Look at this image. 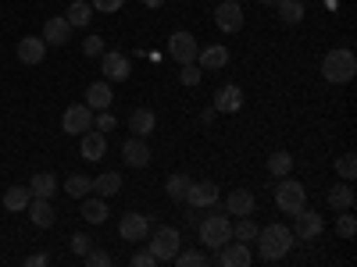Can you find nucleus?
<instances>
[{
    "label": "nucleus",
    "mask_w": 357,
    "mask_h": 267,
    "mask_svg": "<svg viewBox=\"0 0 357 267\" xmlns=\"http://www.w3.org/2000/svg\"><path fill=\"white\" fill-rule=\"evenodd\" d=\"M293 228L286 225H268V228H257V253L261 260H282L289 250H293Z\"/></svg>",
    "instance_id": "f257e3e1"
},
{
    "label": "nucleus",
    "mask_w": 357,
    "mask_h": 267,
    "mask_svg": "<svg viewBox=\"0 0 357 267\" xmlns=\"http://www.w3.org/2000/svg\"><path fill=\"white\" fill-rule=\"evenodd\" d=\"M93 189L107 200V196H114L118 189H122V175H118V171H104L100 178H93Z\"/></svg>",
    "instance_id": "c756f323"
},
{
    "label": "nucleus",
    "mask_w": 357,
    "mask_h": 267,
    "mask_svg": "<svg viewBox=\"0 0 357 267\" xmlns=\"http://www.w3.org/2000/svg\"><path fill=\"white\" fill-rule=\"evenodd\" d=\"M336 232H340V239H354V235H357V218L350 211H343L336 218Z\"/></svg>",
    "instance_id": "c9c22d12"
},
{
    "label": "nucleus",
    "mask_w": 357,
    "mask_h": 267,
    "mask_svg": "<svg viewBox=\"0 0 357 267\" xmlns=\"http://www.w3.org/2000/svg\"><path fill=\"white\" fill-rule=\"evenodd\" d=\"M68 250H72L75 257H86L89 250H93V235H82V232H75L72 239H68Z\"/></svg>",
    "instance_id": "4c0bfd02"
},
{
    "label": "nucleus",
    "mask_w": 357,
    "mask_h": 267,
    "mask_svg": "<svg viewBox=\"0 0 357 267\" xmlns=\"http://www.w3.org/2000/svg\"><path fill=\"white\" fill-rule=\"evenodd\" d=\"M275 203H279V211H286V214L293 218L296 211H304V207H307V189H304L301 182H293V178L282 175V182H279V189H275Z\"/></svg>",
    "instance_id": "20e7f679"
},
{
    "label": "nucleus",
    "mask_w": 357,
    "mask_h": 267,
    "mask_svg": "<svg viewBox=\"0 0 357 267\" xmlns=\"http://www.w3.org/2000/svg\"><path fill=\"white\" fill-rule=\"evenodd\" d=\"M336 175L343 178V182H354V175H357V157H354V154H343V157L336 161Z\"/></svg>",
    "instance_id": "e433bc0d"
},
{
    "label": "nucleus",
    "mask_w": 357,
    "mask_h": 267,
    "mask_svg": "<svg viewBox=\"0 0 357 267\" xmlns=\"http://www.w3.org/2000/svg\"><path fill=\"white\" fill-rule=\"evenodd\" d=\"M229 239H232V221L225 214H211L200 221V243L207 250H222Z\"/></svg>",
    "instance_id": "7ed1b4c3"
},
{
    "label": "nucleus",
    "mask_w": 357,
    "mask_h": 267,
    "mask_svg": "<svg viewBox=\"0 0 357 267\" xmlns=\"http://www.w3.org/2000/svg\"><path fill=\"white\" fill-rule=\"evenodd\" d=\"M146 243H151L146 250H151V253L158 257V264H161V260H172V257L178 253V243H183V239H178V228L161 225V228H154L151 235H146Z\"/></svg>",
    "instance_id": "39448f33"
},
{
    "label": "nucleus",
    "mask_w": 357,
    "mask_h": 267,
    "mask_svg": "<svg viewBox=\"0 0 357 267\" xmlns=\"http://www.w3.org/2000/svg\"><path fill=\"white\" fill-rule=\"evenodd\" d=\"M47 264V257L43 253H33V257H25V267H43Z\"/></svg>",
    "instance_id": "a18cd8bd"
},
{
    "label": "nucleus",
    "mask_w": 357,
    "mask_h": 267,
    "mask_svg": "<svg viewBox=\"0 0 357 267\" xmlns=\"http://www.w3.org/2000/svg\"><path fill=\"white\" fill-rule=\"evenodd\" d=\"M82 54H86V57H100V54H104V40H100V36H89V40L82 43Z\"/></svg>",
    "instance_id": "37998d69"
},
{
    "label": "nucleus",
    "mask_w": 357,
    "mask_h": 267,
    "mask_svg": "<svg viewBox=\"0 0 357 267\" xmlns=\"http://www.w3.org/2000/svg\"><path fill=\"white\" fill-rule=\"evenodd\" d=\"M43 57H47L43 36H22V40H18V61H22V65H40Z\"/></svg>",
    "instance_id": "dca6fc26"
},
{
    "label": "nucleus",
    "mask_w": 357,
    "mask_h": 267,
    "mask_svg": "<svg viewBox=\"0 0 357 267\" xmlns=\"http://www.w3.org/2000/svg\"><path fill=\"white\" fill-rule=\"evenodd\" d=\"M218 267H250V246L247 243H225L218 250Z\"/></svg>",
    "instance_id": "ddd939ff"
},
{
    "label": "nucleus",
    "mask_w": 357,
    "mask_h": 267,
    "mask_svg": "<svg viewBox=\"0 0 357 267\" xmlns=\"http://www.w3.org/2000/svg\"><path fill=\"white\" fill-rule=\"evenodd\" d=\"M72 40V25L65 22V18H47V25H43V43L47 47H65Z\"/></svg>",
    "instance_id": "6ab92c4d"
},
{
    "label": "nucleus",
    "mask_w": 357,
    "mask_h": 267,
    "mask_svg": "<svg viewBox=\"0 0 357 267\" xmlns=\"http://www.w3.org/2000/svg\"><path fill=\"white\" fill-rule=\"evenodd\" d=\"M61 129L68 136H82L86 129H93V111H89L86 104H72L65 111V118H61Z\"/></svg>",
    "instance_id": "9d476101"
},
{
    "label": "nucleus",
    "mask_w": 357,
    "mask_h": 267,
    "mask_svg": "<svg viewBox=\"0 0 357 267\" xmlns=\"http://www.w3.org/2000/svg\"><path fill=\"white\" fill-rule=\"evenodd\" d=\"M82 260H86V267H111V253L107 250H97V246L89 250Z\"/></svg>",
    "instance_id": "ea45409f"
},
{
    "label": "nucleus",
    "mask_w": 357,
    "mask_h": 267,
    "mask_svg": "<svg viewBox=\"0 0 357 267\" xmlns=\"http://www.w3.org/2000/svg\"><path fill=\"white\" fill-rule=\"evenodd\" d=\"M79 139H82V157H86V161H100V157L107 154V132L86 129Z\"/></svg>",
    "instance_id": "2eb2a0df"
},
{
    "label": "nucleus",
    "mask_w": 357,
    "mask_h": 267,
    "mask_svg": "<svg viewBox=\"0 0 357 267\" xmlns=\"http://www.w3.org/2000/svg\"><path fill=\"white\" fill-rule=\"evenodd\" d=\"M197 61H200V68H204V72H222V68L229 65V50H225L222 43L204 47V50H197Z\"/></svg>",
    "instance_id": "aec40b11"
},
{
    "label": "nucleus",
    "mask_w": 357,
    "mask_h": 267,
    "mask_svg": "<svg viewBox=\"0 0 357 267\" xmlns=\"http://www.w3.org/2000/svg\"><path fill=\"white\" fill-rule=\"evenodd\" d=\"M172 260H175L178 267H207V253H200V250H186V253L178 250Z\"/></svg>",
    "instance_id": "f704fd0d"
},
{
    "label": "nucleus",
    "mask_w": 357,
    "mask_h": 267,
    "mask_svg": "<svg viewBox=\"0 0 357 267\" xmlns=\"http://www.w3.org/2000/svg\"><path fill=\"white\" fill-rule=\"evenodd\" d=\"M126 0H93V11H104V15H114V11H122Z\"/></svg>",
    "instance_id": "c03bdc74"
},
{
    "label": "nucleus",
    "mask_w": 357,
    "mask_h": 267,
    "mask_svg": "<svg viewBox=\"0 0 357 267\" xmlns=\"http://www.w3.org/2000/svg\"><path fill=\"white\" fill-rule=\"evenodd\" d=\"M261 4H268V8H275V4H279V0H261Z\"/></svg>",
    "instance_id": "09e8293b"
},
{
    "label": "nucleus",
    "mask_w": 357,
    "mask_h": 267,
    "mask_svg": "<svg viewBox=\"0 0 357 267\" xmlns=\"http://www.w3.org/2000/svg\"><path fill=\"white\" fill-rule=\"evenodd\" d=\"M279 18L286 22V25H301L304 22V0H279Z\"/></svg>",
    "instance_id": "cd10ccee"
},
{
    "label": "nucleus",
    "mask_w": 357,
    "mask_h": 267,
    "mask_svg": "<svg viewBox=\"0 0 357 267\" xmlns=\"http://www.w3.org/2000/svg\"><path fill=\"white\" fill-rule=\"evenodd\" d=\"M240 107H243V89L236 86V82L222 86L218 93H215V111H222V114H236Z\"/></svg>",
    "instance_id": "f3484780"
},
{
    "label": "nucleus",
    "mask_w": 357,
    "mask_h": 267,
    "mask_svg": "<svg viewBox=\"0 0 357 267\" xmlns=\"http://www.w3.org/2000/svg\"><path fill=\"white\" fill-rule=\"evenodd\" d=\"M329 207H333V211H350V207H354V186L350 182H336L329 189Z\"/></svg>",
    "instance_id": "bb28decb"
},
{
    "label": "nucleus",
    "mask_w": 357,
    "mask_h": 267,
    "mask_svg": "<svg viewBox=\"0 0 357 267\" xmlns=\"http://www.w3.org/2000/svg\"><path fill=\"white\" fill-rule=\"evenodd\" d=\"M122 161H126L129 168H146V164H151V146L143 143V136L126 139V146H122Z\"/></svg>",
    "instance_id": "4468645a"
},
{
    "label": "nucleus",
    "mask_w": 357,
    "mask_h": 267,
    "mask_svg": "<svg viewBox=\"0 0 357 267\" xmlns=\"http://www.w3.org/2000/svg\"><path fill=\"white\" fill-rule=\"evenodd\" d=\"M29 193H33V196H43V200H50L54 196V189H57V178L50 175V171H40V175H33V178H29Z\"/></svg>",
    "instance_id": "a878e982"
},
{
    "label": "nucleus",
    "mask_w": 357,
    "mask_h": 267,
    "mask_svg": "<svg viewBox=\"0 0 357 267\" xmlns=\"http://www.w3.org/2000/svg\"><path fill=\"white\" fill-rule=\"evenodd\" d=\"M100 72L107 82H126L132 75V61L126 54H118V50H104L100 54Z\"/></svg>",
    "instance_id": "0eeeda50"
},
{
    "label": "nucleus",
    "mask_w": 357,
    "mask_h": 267,
    "mask_svg": "<svg viewBox=\"0 0 357 267\" xmlns=\"http://www.w3.org/2000/svg\"><path fill=\"white\" fill-rule=\"evenodd\" d=\"M354 72H357V57H354V50H329V54L321 57V79H325V82L343 86V82L354 79Z\"/></svg>",
    "instance_id": "f03ea898"
},
{
    "label": "nucleus",
    "mask_w": 357,
    "mask_h": 267,
    "mask_svg": "<svg viewBox=\"0 0 357 267\" xmlns=\"http://www.w3.org/2000/svg\"><path fill=\"white\" fill-rule=\"evenodd\" d=\"M143 8H165V0H139Z\"/></svg>",
    "instance_id": "de8ad7c7"
},
{
    "label": "nucleus",
    "mask_w": 357,
    "mask_h": 267,
    "mask_svg": "<svg viewBox=\"0 0 357 267\" xmlns=\"http://www.w3.org/2000/svg\"><path fill=\"white\" fill-rule=\"evenodd\" d=\"M296 218V228H293V239H318L321 235V228H325V221H321V214L318 211H296L293 214Z\"/></svg>",
    "instance_id": "9b49d317"
},
{
    "label": "nucleus",
    "mask_w": 357,
    "mask_h": 267,
    "mask_svg": "<svg viewBox=\"0 0 357 267\" xmlns=\"http://www.w3.org/2000/svg\"><path fill=\"white\" fill-rule=\"evenodd\" d=\"M154 125H158V118H154L151 107H132V114H129V129H132V136H151Z\"/></svg>",
    "instance_id": "5701e85b"
},
{
    "label": "nucleus",
    "mask_w": 357,
    "mask_h": 267,
    "mask_svg": "<svg viewBox=\"0 0 357 267\" xmlns=\"http://www.w3.org/2000/svg\"><path fill=\"white\" fill-rule=\"evenodd\" d=\"M215 114H218L215 107H207V111L200 114V125H211V122H215Z\"/></svg>",
    "instance_id": "49530a36"
},
{
    "label": "nucleus",
    "mask_w": 357,
    "mask_h": 267,
    "mask_svg": "<svg viewBox=\"0 0 357 267\" xmlns=\"http://www.w3.org/2000/svg\"><path fill=\"white\" fill-rule=\"evenodd\" d=\"M165 189H168V196H172L175 203H186V189H190V178H186V175H168Z\"/></svg>",
    "instance_id": "7c9ffc66"
},
{
    "label": "nucleus",
    "mask_w": 357,
    "mask_h": 267,
    "mask_svg": "<svg viewBox=\"0 0 357 267\" xmlns=\"http://www.w3.org/2000/svg\"><path fill=\"white\" fill-rule=\"evenodd\" d=\"M25 211H29V218H33L36 228H50L57 221V211L50 207V200H43V196H33V203H29Z\"/></svg>",
    "instance_id": "412c9836"
},
{
    "label": "nucleus",
    "mask_w": 357,
    "mask_h": 267,
    "mask_svg": "<svg viewBox=\"0 0 357 267\" xmlns=\"http://www.w3.org/2000/svg\"><path fill=\"white\" fill-rule=\"evenodd\" d=\"M225 211L236 214V218H247V214L257 211V200H254V193H247V189H232L229 200H225Z\"/></svg>",
    "instance_id": "a211bd4d"
},
{
    "label": "nucleus",
    "mask_w": 357,
    "mask_h": 267,
    "mask_svg": "<svg viewBox=\"0 0 357 267\" xmlns=\"http://www.w3.org/2000/svg\"><path fill=\"white\" fill-rule=\"evenodd\" d=\"M79 214H82L89 225H104V221H107V203H104V196H97V200H86V196H82Z\"/></svg>",
    "instance_id": "b1692460"
},
{
    "label": "nucleus",
    "mask_w": 357,
    "mask_h": 267,
    "mask_svg": "<svg viewBox=\"0 0 357 267\" xmlns=\"http://www.w3.org/2000/svg\"><path fill=\"white\" fill-rule=\"evenodd\" d=\"M186 203L193 207V211H204V207H215V203H218V186H215V182H193V178H190Z\"/></svg>",
    "instance_id": "f8f14e48"
},
{
    "label": "nucleus",
    "mask_w": 357,
    "mask_h": 267,
    "mask_svg": "<svg viewBox=\"0 0 357 267\" xmlns=\"http://www.w3.org/2000/svg\"><path fill=\"white\" fill-rule=\"evenodd\" d=\"M111 100H114V93H111L107 79H104V82H93V86L86 89V107H89V111H107Z\"/></svg>",
    "instance_id": "4be33fe9"
},
{
    "label": "nucleus",
    "mask_w": 357,
    "mask_h": 267,
    "mask_svg": "<svg viewBox=\"0 0 357 267\" xmlns=\"http://www.w3.org/2000/svg\"><path fill=\"white\" fill-rule=\"evenodd\" d=\"M197 50H200V43H197L193 33H186V29H178V33L168 36V54H172V61H178V65L197 61Z\"/></svg>",
    "instance_id": "423d86ee"
},
{
    "label": "nucleus",
    "mask_w": 357,
    "mask_h": 267,
    "mask_svg": "<svg viewBox=\"0 0 357 267\" xmlns=\"http://www.w3.org/2000/svg\"><path fill=\"white\" fill-rule=\"evenodd\" d=\"M268 171H272L275 178H282V175H289V171H293V157H289L286 150H275L272 157H268Z\"/></svg>",
    "instance_id": "473e14b6"
},
{
    "label": "nucleus",
    "mask_w": 357,
    "mask_h": 267,
    "mask_svg": "<svg viewBox=\"0 0 357 267\" xmlns=\"http://www.w3.org/2000/svg\"><path fill=\"white\" fill-rule=\"evenodd\" d=\"M118 235H122L126 243H146V235H151V221H146L143 214L129 211L122 221H118Z\"/></svg>",
    "instance_id": "1a4fd4ad"
},
{
    "label": "nucleus",
    "mask_w": 357,
    "mask_h": 267,
    "mask_svg": "<svg viewBox=\"0 0 357 267\" xmlns=\"http://www.w3.org/2000/svg\"><path fill=\"white\" fill-rule=\"evenodd\" d=\"M89 189H93V178H86V175H72L68 182H65V193H68V196H75V200L89 196Z\"/></svg>",
    "instance_id": "2f4dec72"
},
{
    "label": "nucleus",
    "mask_w": 357,
    "mask_h": 267,
    "mask_svg": "<svg viewBox=\"0 0 357 267\" xmlns=\"http://www.w3.org/2000/svg\"><path fill=\"white\" fill-rule=\"evenodd\" d=\"M200 79H204V68H200V65H193V61H190V65H183V72H178V82L190 86V89H193V86H200Z\"/></svg>",
    "instance_id": "58836bf2"
},
{
    "label": "nucleus",
    "mask_w": 357,
    "mask_h": 267,
    "mask_svg": "<svg viewBox=\"0 0 357 267\" xmlns=\"http://www.w3.org/2000/svg\"><path fill=\"white\" fill-rule=\"evenodd\" d=\"M114 125H118V122H114V114H111V111H100V114L93 118V129H100V132H107V136H111Z\"/></svg>",
    "instance_id": "79ce46f5"
},
{
    "label": "nucleus",
    "mask_w": 357,
    "mask_h": 267,
    "mask_svg": "<svg viewBox=\"0 0 357 267\" xmlns=\"http://www.w3.org/2000/svg\"><path fill=\"white\" fill-rule=\"evenodd\" d=\"M29 203H33V193H29V186H11V189L4 193V207H8L11 214H22Z\"/></svg>",
    "instance_id": "393cba45"
},
{
    "label": "nucleus",
    "mask_w": 357,
    "mask_h": 267,
    "mask_svg": "<svg viewBox=\"0 0 357 267\" xmlns=\"http://www.w3.org/2000/svg\"><path fill=\"white\" fill-rule=\"evenodd\" d=\"M232 239H240V243H250V239H257V225H254V218L247 214V218H240L232 225Z\"/></svg>",
    "instance_id": "72a5a7b5"
},
{
    "label": "nucleus",
    "mask_w": 357,
    "mask_h": 267,
    "mask_svg": "<svg viewBox=\"0 0 357 267\" xmlns=\"http://www.w3.org/2000/svg\"><path fill=\"white\" fill-rule=\"evenodd\" d=\"M129 264H132V267H154V264H158V257H154L151 250H136V253L129 257Z\"/></svg>",
    "instance_id": "a19ab883"
},
{
    "label": "nucleus",
    "mask_w": 357,
    "mask_h": 267,
    "mask_svg": "<svg viewBox=\"0 0 357 267\" xmlns=\"http://www.w3.org/2000/svg\"><path fill=\"white\" fill-rule=\"evenodd\" d=\"M215 25L222 29V33H240V29H243V8H240V0H222V4L215 8Z\"/></svg>",
    "instance_id": "6e6552de"
},
{
    "label": "nucleus",
    "mask_w": 357,
    "mask_h": 267,
    "mask_svg": "<svg viewBox=\"0 0 357 267\" xmlns=\"http://www.w3.org/2000/svg\"><path fill=\"white\" fill-rule=\"evenodd\" d=\"M89 18H93V8H89L86 0H72V8H68L65 22H68L72 29H82V25H89Z\"/></svg>",
    "instance_id": "c85d7f7f"
}]
</instances>
